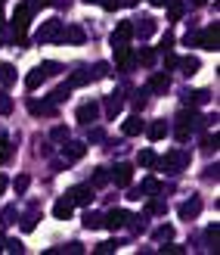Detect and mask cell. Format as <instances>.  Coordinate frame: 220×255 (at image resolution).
<instances>
[{
	"instance_id": "6da1fadb",
	"label": "cell",
	"mask_w": 220,
	"mask_h": 255,
	"mask_svg": "<svg viewBox=\"0 0 220 255\" xmlns=\"http://www.w3.org/2000/svg\"><path fill=\"white\" fill-rule=\"evenodd\" d=\"M174 122H177V125H174V137L180 140V143H186V140H189L192 134H196V131H205L211 119L199 116L196 106H183V109H180V116H177ZM214 122H217V116H214Z\"/></svg>"
},
{
	"instance_id": "7a4b0ae2",
	"label": "cell",
	"mask_w": 220,
	"mask_h": 255,
	"mask_svg": "<svg viewBox=\"0 0 220 255\" xmlns=\"http://www.w3.org/2000/svg\"><path fill=\"white\" fill-rule=\"evenodd\" d=\"M31 16H34V6L31 3H19L9 16V31H12V44L16 47H25L28 44V25H31Z\"/></svg>"
},
{
	"instance_id": "3957f363",
	"label": "cell",
	"mask_w": 220,
	"mask_h": 255,
	"mask_svg": "<svg viewBox=\"0 0 220 255\" xmlns=\"http://www.w3.org/2000/svg\"><path fill=\"white\" fill-rule=\"evenodd\" d=\"M183 44L186 47H202V50H220V25H205L202 31L196 34H186L183 37Z\"/></svg>"
},
{
	"instance_id": "277c9868",
	"label": "cell",
	"mask_w": 220,
	"mask_h": 255,
	"mask_svg": "<svg viewBox=\"0 0 220 255\" xmlns=\"http://www.w3.org/2000/svg\"><path fill=\"white\" fill-rule=\"evenodd\" d=\"M189 162H192L189 149L177 146V149H171V152H167L164 159H158V162H155V168H161L164 174H180V171H186V168H189Z\"/></svg>"
},
{
	"instance_id": "5b68a950",
	"label": "cell",
	"mask_w": 220,
	"mask_h": 255,
	"mask_svg": "<svg viewBox=\"0 0 220 255\" xmlns=\"http://www.w3.org/2000/svg\"><path fill=\"white\" fill-rule=\"evenodd\" d=\"M59 69H62L59 62H41V66H34L28 75H25V87H28V91H37L44 81H50L53 75H59Z\"/></svg>"
},
{
	"instance_id": "8992f818",
	"label": "cell",
	"mask_w": 220,
	"mask_h": 255,
	"mask_svg": "<svg viewBox=\"0 0 220 255\" xmlns=\"http://www.w3.org/2000/svg\"><path fill=\"white\" fill-rule=\"evenodd\" d=\"M62 25L59 19H47V22H41V28H37V34H34V41L37 44H59L62 41Z\"/></svg>"
},
{
	"instance_id": "52a82bcc",
	"label": "cell",
	"mask_w": 220,
	"mask_h": 255,
	"mask_svg": "<svg viewBox=\"0 0 220 255\" xmlns=\"http://www.w3.org/2000/svg\"><path fill=\"white\" fill-rule=\"evenodd\" d=\"M84 152H87V143H77V140H66L59 149V165H74V162H81L84 159Z\"/></svg>"
},
{
	"instance_id": "ba28073f",
	"label": "cell",
	"mask_w": 220,
	"mask_h": 255,
	"mask_svg": "<svg viewBox=\"0 0 220 255\" xmlns=\"http://www.w3.org/2000/svg\"><path fill=\"white\" fill-rule=\"evenodd\" d=\"M66 196L72 199V206H90L96 199V187L93 184H74L66 190Z\"/></svg>"
},
{
	"instance_id": "9c48e42d",
	"label": "cell",
	"mask_w": 220,
	"mask_h": 255,
	"mask_svg": "<svg viewBox=\"0 0 220 255\" xmlns=\"http://www.w3.org/2000/svg\"><path fill=\"white\" fill-rule=\"evenodd\" d=\"M112 50H115V62H118V69L121 72H134V66H137V53L127 44H112Z\"/></svg>"
},
{
	"instance_id": "30bf717a",
	"label": "cell",
	"mask_w": 220,
	"mask_h": 255,
	"mask_svg": "<svg viewBox=\"0 0 220 255\" xmlns=\"http://www.w3.org/2000/svg\"><path fill=\"white\" fill-rule=\"evenodd\" d=\"M109 181H112L115 187H131V181H134V168H131L127 162H118V165L109 171Z\"/></svg>"
},
{
	"instance_id": "8fae6325",
	"label": "cell",
	"mask_w": 220,
	"mask_h": 255,
	"mask_svg": "<svg viewBox=\"0 0 220 255\" xmlns=\"http://www.w3.org/2000/svg\"><path fill=\"white\" fill-rule=\"evenodd\" d=\"M152 193H161V181H158V177H146L140 187H134L131 193H127V199H137L140 202L143 196H152Z\"/></svg>"
},
{
	"instance_id": "7c38bea8",
	"label": "cell",
	"mask_w": 220,
	"mask_h": 255,
	"mask_svg": "<svg viewBox=\"0 0 220 255\" xmlns=\"http://www.w3.org/2000/svg\"><path fill=\"white\" fill-rule=\"evenodd\" d=\"M127 218H131V212L112 209V212L102 215V227H109V231H121V227H127Z\"/></svg>"
},
{
	"instance_id": "4fadbf2b",
	"label": "cell",
	"mask_w": 220,
	"mask_h": 255,
	"mask_svg": "<svg viewBox=\"0 0 220 255\" xmlns=\"http://www.w3.org/2000/svg\"><path fill=\"white\" fill-rule=\"evenodd\" d=\"M177 215H180V218H183V221H196L199 215H202V199H199V196H189L186 202H180Z\"/></svg>"
},
{
	"instance_id": "5bb4252c",
	"label": "cell",
	"mask_w": 220,
	"mask_h": 255,
	"mask_svg": "<svg viewBox=\"0 0 220 255\" xmlns=\"http://www.w3.org/2000/svg\"><path fill=\"white\" fill-rule=\"evenodd\" d=\"M99 119V103H96V100H87V103H81V106H77V122H81V125H93Z\"/></svg>"
},
{
	"instance_id": "9a60e30c",
	"label": "cell",
	"mask_w": 220,
	"mask_h": 255,
	"mask_svg": "<svg viewBox=\"0 0 220 255\" xmlns=\"http://www.w3.org/2000/svg\"><path fill=\"white\" fill-rule=\"evenodd\" d=\"M28 112L31 116H41V119H53L56 103H50V100H28Z\"/></svg>"
},
{
	"instance_id": "2e32d148",
	"label": "cell",
	"mask_w": 220,
	"mask_h": 255,
	"mask_svg": "<svg viewBox=\"0 0 220 255\" xmlns=\"http://www.w3.org/2000/svg\"><path fill=\"white\" fill-rule=\"evenodd\" d=\"M90 81H96V72L93 69H74L72 75H69V87L74 91V87H84V84H90Z\"/></svg>"
},
{
	"instance_id": "e0dca14e",
	"label": "cell",
	"mask_w": 220,
	"mask_h": 255,
	"mask_svg": "<svg viewBox=\"0 0 220 255\" xmlns=\"http://www.w3.org/2000/svg\"><path fill=\"white\" fill-rule=\"evenodd\" d=\"M143 131H146L149 140H164L167 134H171V125H167L164 119H155V122H149V125L143 128Z\"/></svg>"
},
{
	"instance_id": "ac0fdd59",
	"label": "cell",
	"mask_w": 220,
	"mask_h": 255,
	"mask_svg": "<svg viewBox=\"0 0 220 255\" xmlns=\"http://www.w3.org/2000/svg\"><path fill=\"white\" fill-rule=\"evenodd\" d=\"M149 94H158V97H164L167 91H171V78H167V75L164 72H155L152 75V78H149Z\"/></svg>"
},
{
	"instance_id": "d6986e66",
	"label": "cell",
	"mask_w": 220,
	"mask_h": 255,
	"mask_svg": "<svg viewBox=\"0 0 220 255\" xmlns=\"http://www.w3.org/2000/svg\"><path fill=\"white\" fill-rule=\"evenodd\" d=\"M131 37H134V22H118L109 41H112V44H127Z\"/></svg>"
},
{
	"instance_id": "ffe728a7",
	"label": "cell",
	"mask_w": 220,
	"mask_h": 255,
	"mask_svg": "<svg viewBox=\"0 0 220 255\" xmlns=\"http://www.w3.org/2000/svg\"><path fill=\"white\" fill-rule=\"evenodd\" d=\"M37 218H41V202H31L28 212L22 215V231H25V234H31L34 227H37Z\"/></svg>"
},
{
	"instance_id": "44dd1931",
	"label": "cell",
	"mask_w": 220,
	"mask_h": 255,
	"mask_svg": "<svg viewBox=\"0 0 220 255\" xmlns=\"http://www.w3.org/2000/svg\"><path fill=\"white\" fill-rule=\"evenodd\" d=\"M180 100H183V106H202V103L211 100V94L208 91H189V87H186V91L180 94Z\"/></svg>"
},
{
	"instance_id": "7402d4cb",
	"label": "cell",
	"mask_w": 220,
	"mask_h": 255,
	"mask_svg": "<svg viewBox=\"0 0 220 255\" xmlns=\"http://www.w3.org/2000/svg\"><path fill=\"white\" fill-rule=\"evenodd\" d=\"M155 28H158V25H155L152 16H143V19H137V22H134V34H137V37H152Z\"/></svg>"
},
{
	"instance_id": "603a6c76",
	"label": "cell",
	"mask_w": 220,
	"mask_h": 255,
	"mask_svg": "<svg viewBox=\"0 0 220 255\" xmlns=\"http://www.w3.org/2000/svg\"><path fill=\"white\" fill-rule=\"evenodd\" d=\"M102 106H106V116H109V119H115V116H118V112L124 109V97L115 91V94H109V97H106V103H102Z\"/></svg>"
},
{
	"instance_id": "cb8c5ba5",
	"label": "cell",
	"mask_w": 220,
	"mask_h": 255,
	"mask_svg": "<svg viewBox=\"0 0 220 255\" xmlns=\"http://www.w3.org/2000/svg\"><path fill=\"white\" fill-rule=\"evenodd\" d=\"M143 128H146V122L140 119V112H137V116H131L121 125V131H124V137H137V134H143Z\"/></svg>"
},
{
	"instance_id": "d4e9b609",
	"label": "cell",
	"mask_w": 220,
	"mask_h": 255,
	"mask_svg": "<svg viewBox=\"0 0 220 255\" xmlns=\"http://www.w3.org/2000/svg\"><path fill=\"white\" fill-rule=\"evenodd\" d=\"M62 41H69V44H84V41H87V31L81 28V25H69V28H62Z\"/></svg>"
},
{
	"instance_id": "484cf974",
	"label": "cell",
	"mask_w": 220,
	"mask_h": 255,
	"mask_svg": "<svg viewBox=\"0 0 220 255\" xmlns=\"http://www.w3.org/2000/svg\"><path fill=\"white\" fill-rule=\"evenodd\" d=\"M143 199H146V215H164V212H167V202H164L158 193L143 196Z\"/></svg>"
},
{
	"instance_id": "4316f807",
	"label": "cell",
	"mask_w": 220,
	"mask_h": 255,
	"mask_svg": "<svg viewBox=\"0 0 220 255\" xmlns=\"http://www.w3.org/2000/svg\"><path fill=\"white\" fill-rule=\"evenodd\" d=\"M12 84H16V69L9 62H0V91H6Z\"/></svg>"
},
{
	"instance_id": "83f0119b",
	"label": "cell",
	"mask_w": 220,
	"mask_h": 255,
	"mask_svg": "<svg viewBox=\"0 0 220 255\" xmlns=\"http://www.w3.org/2000/svg\"><path fill=\"white\" fill-rule=\"evenodd\" d=\"M155 59H158V47H143L137 53V62H140V66H146V69L155 66Z\"/></svg>"
},
{
	"instance_id": "f1b7e54d",
	"label": "cell",
	"mask_w": 220,
	"mask_h": 255,
	"mask_svg": "<svg viewBox=\"0 0 220 255\" xmlns=\"http://www.w3.org/2000/svg\"><path fill=\"white\" fill-rule=\"evenodd\" d=\"M72 209H74V206H72V199H69V196H62L56 206H53V215H56L59 221H69V218H72Z\"/></svg>"
},
{
	"instance_id": "f546056e",
	"label": "cell",
	"mask_w": 220,
	"mask_h": 255,
	"mask_svg": "<svg viewBox=\"0 0 220 255\" xmlns=\"http://www.w3.org/2000/svg\"><path fill=\"white\" fill-rule=\"evenodd\" d=\"M199 66H202V62H199L196 56H183V59H177V69L183 72L186 78H189V75H196V72H199Z\"/></svg>"
},
{
	"instance_id": "4dcf8cb0",
	"label": "cell",
	"mask_w": 220,
	"mask_h": 255,
	"mask_svg": "<svg viewBox=\"0 0 220 255\" xmlns=\"http://www.w3.org/2000/svg\"><path fill=\"white\" fill-rule=\"evenodd\" d=\"M164 6H167V19L171 22H180V16H183V9H186L183 0H164Z\"/></svg>"
},
{
	"instance_id": "1f68e13d",
	"label": "cell",
	"mask_w": 220,
	"mask_h": 255,
	"mask_svg": "<svg viewBox=\"0 0 220 255\" xmlns=\"http://www.w3.org/2000/svg\"><path fill=\"white\" fill-rule=\"evenodd\" d=\"M149 215H131V218H127V227H131L134 234H146L149 231Z\"/></svg>"
},
{
	"instance_id": "d6a6232c",
	"label": "cell",
	"mask_w": 220,
	"mask_h": 255,
	"mask_svg": "<svg viewBox=\"0 0 220 255\" xmlns=\"http://www.w3.org/2000/svg\"><path fill=\"white\" fill-rule=\"evenodd\" d=\"M69 97H72V87H69V84H59V87H53V94H50L47 100H50V103H56V106H59V103H66Z\"/></svg>"
},
{
	"instance_id": "836d02e7",
	"label": "cell",
	"mask_w": 220,
	"mask_h": 255,
	"mask_svg": "<svg viewBox=\"0 0 220 255\" xmlns=\"http://www.w3.org/2000/svg\"><path fill=\"white\" fill-rule=\"evenodd\" d=\"M152 240H155V243H167V240H174V227L171 224H158L152 231Z\"/></svg>"
},
{
	"instance_id": "e575fe53",
	"label": "cell",
	"mask_w": 220,
	"mask_h": 255,
	"mask_svg": "<svg viewBox=\"0 0 220 255\" xmlns=\"http://www.w3.org/2000/svg\"><path fill=\"white\" fill-rule=\"evenodd\" d=\"M16 218H19V209H16V202H9V206L0 212V224L9 227V224H16Z\"/></svg>"
},
{
	"instance_id": "d590c367",
	"label": "cell",
	"mask_w": 220,
	"mask_h": 255,
	"mask_svg": "<svg viewBox=\"0 0 220 255\" xmlns=\"http://www.w3.org/2000/svg\"><path fill=\"white\" fill-rule=\"evenodd\" d=\"M12 159V143H9V137L0 131V165H6Z\"/></svg>"
},
{
	"instance_id": "8d00e7d4",
	"label": "cell",
	"mask_w": 220,
	"mask_h": 255,
	"mask_svg": "<svg viewBox=\"0 0 220 255\" xmlns=\"http://www.w3.org/2000/svg\"><path fill=\"white\" fill-rule=\"evenodd\" d=\"M84 227H87V231H99V227H102V215L99 212H84Z\"/></svg>"
},
{
	"instance_id": "74e56055",
	"label": "cell",
	"mask_w": 220,
	"mask_h": 255,
	"mask_svg": "<svg viewBox=\"0 0 220 255\" xmlns=\"http://www.w3.org/2000/svg\"><path fill=\"white\" fill-rule=\"evenodd\" d=\"M217 237H220V227H217V224H208V227H205V246L214 249V252H217Z\"/></svg>"
},
{
	"instance_id": "f35d334b",
	"label": "cell",
	"mask_w": 220,
	"mask_h": 255,
	"mask_svg": "<svg viewBox=\"0 0 220 255\" xmlns=\"http://www.w3.org/2000/svg\"><path fill=\"white\" fill-rule=\"evenodd\" d=\"M90 184H93L96 190L109 184V168H93V174H90Z\"/></svg>"
},
{
	"instance_id": "ab89813d",
	"label": "cell",
	"mask_w": 220,
	"mask_h": 255,
	"mask_svg": "<svg viewBox=\"0 0 220 255\" xmlns=\"http://www.w3.org/2000/svg\"><path fill=\"white\" fill-rule=\"evenodd\" d=\"M69 137H72V131H69L66 125H56L53 131H50V140H53V143H66Z\"/></svg>"
},
{
	"instance_id": "60d3db41",
	"label": "cell",
	"mask_w": 220,
	"mask_h": 255,
	"mask_svg": "<svg viewBox=\"0 0 220 255\" xmlns=\"http://www.w3.org/2000/svg\"><path fill=\"white\" fill-rule=\"evenodd\" d=\"M137 162L143 165V168H155V162H158V156H155L152 149H140V156H137Z\"/></svg>"
},
{
	"instance_id": "b9f144b4",
	"label": "cell",
	"mask_w": 220,
	"mask_h": 255,
	"mask_svg": "<svg viewBox=\"0 0 220 255\" xmlns=\"http://www.w3.org/2000/svg\"><path fill=\"white\" fill-rule=\"evenodd\" d=\"M146 103H149V87H140V91H134V109L140 112Z\"/></svg>"
},
{
	"instance_id": "7bdbcfd3",
	"label": "cell",
	"mask_w": 220,
	"mask_h": 255,
	"mask_svg": "<svg viewBox=\"0 0 220 255\" xmlns=\"http://www.w3.org/2000/svg\"><path fill=\"white\" fill-rule=\"evenodd\" d=\"M121 249V240H106V243L96 246V255H109V252H118Z\"/></svg>"
},
{
	"instance_id": "ee69618b",
	"label": "cell",
	"mask_w": 220,
	"mask_h": 255,
	"mask_svg": "<svg viewBox=\"0 0 220 255\" xmlns=\"http://www.w3.org/2000/svg\"><path fill=\"white\" fill-rule=\"evenodd\" d=\"M217 143H220V137H217V131H214V134H205V140H202V146H205V152H217Z\"/></svg>"
},
{
	"instance_id": "f6af8a7d",
	"label": "cell",
	"mask_w": 220,
	"mask_h": 255,
	"mask_svg": "<svg viewBox=\"0 0 220 255\" xmlns=\"http://www.w3.org/2000/svg\"><path fill=\"white\" fill-rule=\"evenodd\" d=\"M28 184H31V177H28V174H19L16 181H12V190H16V193H25V190H28Z\"/></svg>"
},
{
	"instance_id": "bcb514c9",
	"label": "cell",
	"mask_w": 220,
	"mask_h": 255,
	"mask_svg": "<svg viewBox=\"0 0 220 255\" xmlns=\"http://www.w3.org/2000/svg\"><path fill=\"white\" fill-rule=\"evenodd\" d=\"M9 112H12V100L0 91V116H9Z\"/></svg>"
},
{
	"instance_id": "7dc6e473",
	"label": "cell",
	"mask_w": 220,
	"mask_h": 255,
	"mask_svg": "<svg viewBox=\"0 0 220 255\" xmlns=\"http://www.w3.org/2000/svg\"><path fill=\"white\" fill-rule=\"evenodd\" d=\"M3 249H6V252H16V255L25 252V246L19 243V240H3Z\"/></svg>"
},
{
	"instance_id": "c3c4849f",
	"label": "cell",
	"mask_w": 220,
	"mask_h": 255,
	"mask_svg": "<svg viewBox=\"0 0 220 255\" xmlns=\"http://www.w3.org/2000/svg\"><path fill=\"white\" fill-rule=\"evenodd\" d=\"M161 252H167V255H183L186 249H183V246H177V243H171V240H167V243L161 246Z\"/></svg>"
},
{
	"instance_id": "681fc988",
	"label": "cell",
	"mask_w": 220,
	"mask_h": 255,
	"mask_svg": "<svg viewBox=\"0 0 220 255\" xmlns=\"http://www.w3.org/2000/svg\"><path fill=\"white\" fill-rule=\"evenodd\" d=\"M161 53H164V69H177V56L171 50H161Z\"/></svg>"
},
{
	"instance_id": "f907efd6",
	"label": "cell",
	"mask_w": 220,
	"mask_h": 255,
	"mask_svg": "<svg viewBox=\"0 0 220 255\" xmlns=\"http://www.w3.org/2000/svg\"><path fill=\"white\" fill-rule=\"evenodd\" d=\"M102 137H106V134H102V128H90V134H87V140H90V143H99Z\"/></svg>"
},
{
	"instance_id": "816d5d0a",
	"label": "cell",
	"mask_w": 220,
	"mask_h": 255,
	"mask_svg": "<svg viewBox=\"0 0 220 255\" xmlns=\"http://www.w3.org/2000/svg\"><path fill=\"white\" fill-rule=\"evenodd\" d=\"M99 6L106 9V12H115V9L121 6V0H99Z\"/></svg>"
},
{
	"instance_id": "f5cc1de1",
	"label": "cell",
	"mask_w": 220,
	"mask_h": 255,
	"mask_svg": "<svg viewBox=\"0 0 220 255\" xmlns=\"http://www.w3.org/2000/svg\"><path fill=\"white\" fill-rule=\"evenodd\" d=\"M174 47V34L171 31H164V37H161V47H158V53H161V50H171Z\"/></svg>"
},
{
	"instance_id": "db71d44e",
	"label": "cell",
	"mask_w": 220,
	"mask_h": 255,
	"mask_svg": "<svg viewBox=\"0 0 220 255\" xmlns=\"http://www.w3.org/2000/svg\"><path fill=\"white\" fill-rule=\"evenodd\" d=\"M93 72H96V78H106V75H109V62H96Z\"/></svg>"
},
{
	"instance_id": "11a10c76",
	"label": "cell",
	"mask_w": 220,
	"mask_h": 255,
	"mask_svg": "<svg viewBox=\"0 0 220 255\" xmlns=\"http://www.w3.org/2000/svg\"><path fill=\"white\" fill-rule=\"evenodd\" d=\"M205 177H208V181H217V177H220V168H217V165H208V168H205Z\"/></svg>"
},
{
	"instance_id": "9f6ffc18",
	"label": "cell",
	"mask_w": 220,
	"mask_h": 255,
	"mask_svg": "<svg viewBox=\"0 0 220 255\" xmlns=\"http://www.w3.org/2000/svg\"><path fill=\"white\" fill-rule=\"evenodd\" d=\"M3 0H0V47H3V41H6V31H3Z\"/></svg>"
},
{
	"instance_id": "6f0895ef",
	"label": "cell",
	"mask_w": 220,
	"mask_h": 255,
	"mask_svg": "<svg viewBox=\"0 0 220 255\" xmlns=\"http://www.w3.org/2000/svg\"><path fill=\"white\" fill-rule=\"evenodd\" d=\"M62 0H31V6L37 9V6H59Z\"/></svg>"
},
{
	"instance_id": "680465c9",
	"label": "cell",
	"mask_w": 220,
	"mask_h": 255,
	"mask_svg": "<svg viewBox=\"0 0 220 255\" xmlns=\"http://www.w3.org/2000/svg\"><path fill=\"white\" fill-rule=\"evenodd\" d=\"M62 252H72V255H81V252H84V246H81V243H69V246H62Z\"/></svg>"
},
{
	"instance_id": "91938a15",
	"label": "cell",
	"mask_w": 220,
	"mask_h": 255,
	"mask_svg": "<svg viewBox=\"0 0 220 255\" xmlns=\"http://www.w3.org/2000/svg\"><path fill=\"white\" fill-rule=\"evenodd\" d=\"M6 187H9V181H6V177H3V174H0V193H3V190H6Z\"/></svg>"
},
{
	"instance_id": "94428289",
	"label": "cell",
	"mask_w": 220,
	"mask_h": 255,
	"mask_svg": "<svg viewBox=\"0 0 220 255\" xmlns=\"http://www.w3.org/2000/svg\"><path fill=\"white\" fill-rule=\"evenodd\" d=\"M140 0H121V6H137Z\"/></svg>"
},
{
	"instance_id": "6125c7cd",
	"label": "cell",
	"mask_w": 220,
	"mask_h": 255,
	"mask_svg": "<svg viewBox=\"0 0 220 255\" xmlns=\"http://www.w3.org/2000/svg\"><path fill=\"white\" fill-rule=\"evenodd\" d=\"M189 3H192V6H205V3H208V0H189Z\"/></svg>"
},
{
	"instance_id": "be15d7a7",
	"label": "cell",
	"mask_w": 220,
	"mask_h": 255,
	"mask_svg": "<svg viewBox=\"0 0 220 255\" xmlns=\"http://www.w3.org/2000/svg\"><path fill=\"white\" fill-rule=\"evenodd\" d=\"M149 3H152V6H164V0H149Z\"/></svg>"
},
{
	"instance_id": "e7e4bbea",
	"label": "cell",
	"mask_w": 220,
	"mask_h": 255,
	"mask_svg": "<svg viewBox=\"0 0 220 255\" xmlns=\"http://www.w3.org/2000/svg\"><path fill=\"white\" fill-rule=\"evenodd\" d=\"M84 3H87V6H90V3H99V0H84Z\"/></svg>"
},
{
	"instance_id": "03108f58",
	"label": "cell",
	"mask_w": 220,
	"mask_h": 255,
	"mask_svg": "<svg viewBox=\"0 0 220 255\" xmlns=\"http://www.w3.org/2000/svg\"><path fill=\"white\" fill-rule=\"evenodd\" d=\"M0 249H3V237H0Z\"/></svg>"
}]
</instances>
